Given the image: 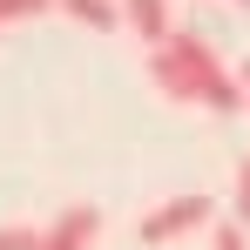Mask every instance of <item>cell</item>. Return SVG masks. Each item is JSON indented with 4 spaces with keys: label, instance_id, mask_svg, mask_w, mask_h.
I'll use <instances>...</instances> for the list:
<instances>
[{
    "label": "cell",
    "instance_id": "cell-4",
    "mask_svg": "<svg viewBox=\"0 0 250 250\" xmlns=\"http://www.w3.org/2000/svg\"><path fill=\"white\" fill-rule=\"evenodd\" d=\"M122 21L142 34L149 47H163L169 34H176V21H169V0H122Z\"/></svg>",
    "mask_w": 250,
    "mask_h": 250
},
{
    "label": "cell",
    "instance_id": "cell-9",
    "mask_svg": "<svg viewBox=\"0 0 250 250\" xmlns=\"http://www.w3.org/2000/svg\"><path fill=\"white\" fill-rule=\"evenodd\" d=\"M237 223L250 230V156L237 163Z\"/></svg>",
    "mask_w": 250,
    "mask_h": 250
},
{
    "label": "cell",
    "instance_id": "cell-2",
    "mask_svg": "<svg viewBox=\"0 0 250 250\" xmlns=\"http://www.w3.org/2000/svg\"><path fill=\"white\" fill-rule=\"evenodd\" d=\"M209 216H216V203L189 189V196H169V203H156L142 223H135V237H142L149 250H163V244H176V237H189V230H203Z\"/></svg>",
    "mask_w": 250,
    "mask_h": 250
},
{
    "label": "cell",
    "instance_id": "cell-8",
    "mask_svg": "<svg viewBox=\"0 0 250 250\" xmlns=\"http://www.w3.org/2000/svg\"><path fill=\"white\" fill-rule=\"evenodd\" d=\"M34 14H47V0H0V27L7 21H34Z\"/></svg>",
    "mask_w": 250,
    "mask_h": 250
},
{
    "label": "cell",
    "instance_id": "cell-12",
    "mask_svg": "<svg viewBox=\"0 0 250 250\" xmlns=\"http://www.w3.org/2000/svg\"><path fill=\"white\" fill-rule=\"evenodd\" d=\"M244 95H250V88H244ZM244 108H250V102H244Z\"/></svg>",
    "mask_w": 250,
    "mask_h": 250
},
{
    "label": "cell",
    "instance_id": "cell-3",
    "mask_svg": "<svg viewBox=\"0 0 250 250\" xmlns=\"http://www.w3.org/2000/svg\"><path fill=\"white\" fill-rule=\"evenodd\" d=\"M102 237V209L95 203H68L54 223H41V250H88Z\"/></svg>",
    "mask_w": 250,
    "mask_h": 250
},
{
    "label": "cell",
    "instance_id": "cell-7",
    "mask_svg": "<svg viewBox=\"0 0 250 250\" xmlns=\"http://www.w3.org/2000/svg\"><path fill=\"white\" fill-rule=\"evenodd\" d=\"M209 250H250V230L244 223H209Z\"/></svg>",
    "mask_w": 250,
    "mask_h": 250
},
{
    "label": "cell",
    "instance_id": "cell-6",
    "mask_svg": "<svg viewBox=\"0 0 250 250\" xmlns=\"http://www.w3.org/2000/svg\"><path fill=\"white\" fill-rule=\"evenodd\" d=\"M0 250H41V223H0Z\"/></svg>",
    "mask_w": 250,
    "mask_h": 250
},
{
    "label": "cell",
    "instance_id": "cell-10",
    "mask_svg": "<svg viewBox=\"0 0 250 250\" xmlns=\"http://www.w3.org/2000/svg\"><path fill=\"white\" fill-rule=\"evenodd\" d=\"M237 82H244V88H250V61H237Z\"/></svg>",
    "mask_w": 250,
    "mask_h": 250
},
{
    "label": "cell",
    "instance_id": "cell-5",
    "mask_svg": "<svg viewBox=\"0 0 250 250\" xmlns=\"http://www.w3.org/2000/svg\"><path fill=\"white\" fill-rule=\"evenodd\" d=\"M61 14H68V21H82V27H95V34L122 27V0H61Z\"/></svg>",
    "mask_w": 250,
    "mask_h": 250
},
{
    "label": "cell",
    "instance_id": "cell-1",
    "mask_svg": "<svg viewBox=\"0 0 250 250\" xmlns=\"http://www.w3.org/2000/svg\"><path fill=\"white\" fill-rule=\"evenodd\" d=\"M149 75H156V88H163L169 102H203L216 115H237L250 102L244 82L216 61V47L203 34H169L163 47H149Z\"/></svg>",
    "mask_w": 250,
    "mask_h": 250
},
{
    "label": "cell",
    "instance_id": "cell-11",
    "mask_svg": "<svg viewBox=\"0 0 250 250\" xmlns=\"http://www.w3.org/2000/svg\"><path fill=\"white\" fill-rule=\"evenodd\" d=\"M237 7H250V0H237Z\"/></svg>",
    "mask_w": 250,
    "mask_h": 250
}]
</instances>
